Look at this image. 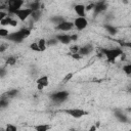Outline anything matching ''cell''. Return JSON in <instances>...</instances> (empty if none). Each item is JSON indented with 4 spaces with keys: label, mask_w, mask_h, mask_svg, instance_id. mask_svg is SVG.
<instances>
[{
    "label": "cell",
    "mask_w": 131,
    "mask_h": 131,
    "mask_svg": "<svg viewBox=\"0 0 131 131\" xmlns=\"http://www.w3.org/2000/svg\"><path fill=\"white\" fill-rule=\"evenodd\" d=\"M104 56L106 57V60L108 62H115L119 57H121V55L124 53L123 49L119 48V47H114V48H106L102 50Z\"/></svg>",
    "instance_id": "6da1fadb"
},
{
    "label": "cell",
    "mask_w": 131,
    "mask_h": 131,
    "mask_svg": "<svg viewBox=\"0 0 131 131\" xmlns=\"http://www.w3.org/2000/svg\"><path fill=\"white\" fill-rule=\"evenodd\" d=\"M31 35V30L28 28H23L19 29L16 32L10 33L7 37V39H9L10 41H14V42H20L24 39H27L29 36Z\"/></svg>",
    "instance_id": "7a4b0ae2"
},
{
    "label": "cell",
    "mask_w": 131,
    "mask_h": 131,
    "mask_svg": "<svg viewBox=\"0 0 131 131\" xmlns=\"http://www.w3.org/2000/svg\"><path fill=\"white\" fill-rule=\"evenodd\" d=\"M33 14V10L30 7H21L20 9L16 10L13 15L19 20V21H26L28 18L32 17Z\"/></svg>",
    "instance_id": "3957f363"
},
{
    "label": "cell",
    "mask_w": 131,
    "mask_h": 131,
    "mask_svg": "<svg viewBox=\"0 0 131 131\" xmlns=\"http://www.w3.org/2000/svg\"><path fill=\"white\" fill-rule=\"evenodd\" d=\"M62 113H64L66 115H68L74 119H80L87 114L86 111H84L83 108H79V107H72V108L62 110Z\"/></svg>",
    "instance_id": "277c9868"
},
{
    "label": "cell",
    "mask_w": 131,
    "mask_h": 131,
    "mask_svg": "<svg viewBox=\"0 0 131 131\" xmlns=\"http://www.w3.org/2000/svg\"><path fill=\"white\" fill-rule=\"evenodd\" d=\"M25 3V0H7L6 5L8 8V12L13 14L16 10L20 9Z\"/></svg>",
    "instance_id": "5b68a950"
},
{
    "label": "cell",
    "mask_w": 131,
    "mask_h": 131,
    "mask_svg": "<svg viewBox=\"0 0 131 131\" xmlns=\"http://www.w3.org/2000/svg\"><path fill=\"white\" fill-rule=\"evenodd\" d=\"M18 19L16 17H13V16H10V15H6L2 18H0V25L1 27H12V28H15L18 26Z\"/></svg>",
    "instance_id": "8992f818"
},
{
    "label": "cell",
    "mask_w": 131,
    "mask_h": 131,
    "mask_svg": "<svg viewBox=\"0 0 131 131\" xmlns=\"http://www.w3.org/2000/svg\"><path fill=\"white\" fill-rule=\"evenodd\" d=\"M74 28L77 31H83L88 27V20L86 16H77L74 20Z\"/></svg>",
    "instance_id": "52a82bcc"
},
{
    "label": "cell",
    "mask_w": 131,
    "mask_h": 131,
    "mask_svg": "<svg viewBox=\"0 0 131 131\" xmlns=\"http://www.w3.org/2000/svg\"><path fill=\"white\" fill-rule=\"evenodd\" d=\"M68 97H69V92L66 91V90L56 91V92L52 93L51 96H50L51 100L54 101V102H56V103H61V102H63Z\"/></svg>",
    "instance_id": "ba28073f"
},
{
    "label": "cell",
    "mask_w": 131,
    "mask_h": 131,
    "mask_svg": "<svg viewBox=\"0 0 131 131\" xmlns=\"http://www.w3.org/2000/svg\"><path fill=\"white\" fill-rule=\"evenodd\" d=\"M74 29V23L73 21H69V20H62L60 21L58 25H56V30L61 32V33H67L70 32Z\"/></svg>",
    "instance_id": "9c48e42d"
},
{
    "label": "cell",
    "mask_w": 131,
    "mask_h": 131,
    "mask_svg": "<svg viewBox=\"0 0 131 131\" xmlns=\"http://www.w3.org/2000/svg\"><path fill=\"white\" fill-rule=\"evenodd\" d=\"M49 77L47 75H42L40 76L37 80H36V86H37V89L42 91L44 90L46 87L49 86Z\"/></svg>",
    "instance_id": "30bf717a"
},
{
    "label": "cell",
    "mask_w": 131,
    "mask_h": 131,
    "mask_svg": "<svg viewBox=\"0 0 131 131\" xmlns=\"http://www.w3.org/2000/svg\"><path fill=\"white\" fill-rule=\"evenodd\" d=\"M55 38H56L57 42H59V43H61V44H64V45H68V44H70V43L72 42V37H71V35H69V34H67V33H59V34L56 35Z\"/></svg>",
    "instance_id": "8fae6325"
},
{
    "label": "cell",
    "mask_w": 131,
    "mask_h": 131,
    "mask_svg": "<svg viewBox=\"0 0 131 131\" xmlns=\"http://www.w3.org/2000/svg\"><path fill=\"white\" fill-rule=\"evenodd\" d=\"M74 11L77 14V16H86V13H87L86 5L76 4V5H74Z\"/></svg>",
    "instance_id": "7c38bea8"
},
{
    "label": "cell",
    "mask_w": 131,
    "mask_h": 131,
    "mask_svg": "<svg viewBox=\"0 0 131 131\" xmlns=\"http://www.w3.org/2000/svg\"><path fill=\"white\" fill-rule=\"evenodd\" d=\"M37 42H38V45H39V48H40V52H44L47 49L48 41L46 39H44V38H40Z\"/></svg>",
    "instance_id": "4fadbf2b"
},
{
    "label": "cell",
    "mask_w": 131,
    "mask_h": 131,
    "mask_svg": "<svg viewBox=\"0 0 131 131\" xmlns=\"http://www.w3.org/2000/svg\"><path fill=\"white\" fill-rule=\"evenodd\" d=\"M91 51H92V46H91V45H84V46L80 47L79 53H80L82 56H84V55H88Z\"/></svg>",
    "instance_id": "5bb4252c"
},
{
    "label": "cell",
    "mask_w": 131,
    "mask_h": 131,
    "mask_svg": "<svg viewBox=\"0 0 131 131\" xmlns=\"http://www.w3.org/2000/svg\"><path fill=\"white\" fill-rule=\"evenodd\" d=\"M34 128H35L37 131H47V130H49L51 127H50V125H48V124H40V125L35 126Z\"/></svg>",
    "instance_id": "9a60e30c"
},
{
    "label": "cell",
    "mask_w": 131,
    "mask_h": 131,
    "mask_svg": "<svg viewBox=\"0 0 131 131\" xmlns=\"http://www.w3.org/2000/svg\"><path fill=\"white\" fill-rule=\"evenodd\" d=\"M105 8H106V6H105V4L103 2H100V3H98L97 5L94 6V9H95L96 12H101V11L105 10Z\"/></svg>",
    "instance_id": "2e32d148"
},
{
    "label": "cell",
    "mask_w": 131,
    "mask_h": 131,
    "mask_svg": "<svg viewBox=\"0 0 131 131\" xmlns=\"http://www.w3.org/2000/svg\"><path fill=\"white\" fill-rule=\"evenodd\" d=\"M9 34H10V33H9V31H8L7 28H5V27H1V28H0V36H1L2 38H7Z\"/></svg>",
    "instance_id": "e0dca14e"
},
{
    "label": "cell",
    "mask_w": 131,
    "mask_h": 131,
    "mask_svg": "<svg viewBox=\"0 0 131 131\" xmlns=\"http://www.w3.org/2000/svg\"><path fill=\"white\" fill-rule=\"evenodd\" d=\"M16 63V57L14 56H8L6 58V64L7 66H14Z\"/></svg>",
    "instance_id": "ac0fdd59"
},
{
    "label": "cell",
    "mask_w": 131,
    "mask_h": 131,
    "mask_svg": "<svg viewBox=\"0 0 131 131\" xmlns=\"http://www.w3.org/2000/svg\"><path fill=\"white\" fill-rule=\"evenodd\" d=\"M122 71H123L126 75H131V63H127V64L123 66Z\"/></svg>",
    "instance_id": "d6986e66"
},
{
    "label": "cell",
    "mask_w": 131,
    "mask_h": 131,
    "mask_svg": "<svg viewBox=\"0 0 131 131\" xmlns=\"http://www.w3.org/2000/svg\"><path fill=\"white\" fill-rule=\"evenodd\" d=\"M30 49L35 51V52H40V48H39V45H38V42H33L30 44Z\"/></svg>",
    "instance_id": "ffe728a7"
},
{
    "label": "cell",
    "mask_w": 131,
    "mask_h": 131,
    "mask_svg": "<svg viewBox=\"0 0 131 131\" xmlns=\"http://www.w3.org/2000/svg\"><path fill=\"white\" fill-rule=\"evenodd\" d=\"M79 50H80V47L78 45H73L70 47L71 53H79Z\"/></svg>",
    "instance_id": "44dd1931"
},
{
    "label": "cell",
    "mask_w": 131,
    "mask_h": 131,
    "mask_svg": "<svg viewBox=\"0 0 131 131\" xmlns=\"http://www.w3.org/2000/svg\"><path fill=\"white\" fill-rule=\"evenodd\" d=\"M5 130H6V131H16V130H17V127H16V126H14V125L8 124V125H6Z\"/></svg>",
    "instance_id": "7402d4cb"
},
{
    "label": "cell",
    "mask_w": 131,
    "mask_h": 131,
    "mask_svg": "<svg viewBox=\"0 0 131 131\" xmlns=\"http://www.w3.org/2000/svg\"><path fill=\"white\" fill-rule=\"evenodd\" d=\"M105 29L107 30V32H108L110 34H116V33H117V29H116L115 27H112V26H106V27H105Z\"/></svg>",
    "instance_id": "603a6c76"
},
{
    "label": "cell",
    "mask_w": 131,
    "mask_h": 131,
    "mask_svg": "<svg viewBox=\"0 0 131 131\" xmlns=\"http://www.w3.org/2000/svg\"><path fill=\"white\" fill-rule=\"evenodd\" d=\"M126 46L131 49V41H130V42H127V43H126Z\"/></svg>",
    "instance_id": "cb8c5ba5"
},
{
    "label": "cell",
    "mask_w": 131,
    "mask_h": 131,
    "mask_svg": "<svg viewBox=\"0 0 131 131\" xmlns=\"http://www.w3.org/2000/svg\"><path fill=\"white\" fill-rule=\"evenodd\" d=\"M130 2H131V0H130Z\"/></svg>",
    "instance_id": "d4e9b609"
},
{
    "label": "cell",
    "mask_w": 131,
    "mask_h": 131,
    "mask_svg": "<svg viewBox=\"0 0 131 131\" xmlns=\"http://www.w3.org/2000/svg\"><path fill=\"white\" fill-rule=\"evenodd\" d=\"M130 28H131V27H130Z\"/></svg>",
    "instance_id": "484cf974"
}]
</instances>
